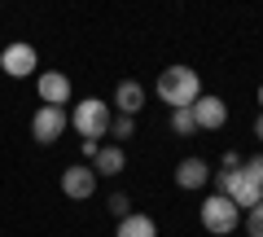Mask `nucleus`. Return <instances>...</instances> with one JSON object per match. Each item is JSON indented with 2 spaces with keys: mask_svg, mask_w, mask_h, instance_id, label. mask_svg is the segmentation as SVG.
Returning a JSON list of instances; mask_svg holds the SVG:
<instances>
[{
  "mask_svg": "<svg viewBox=\"0 0 263 237\" xmlns=\"http://www.w3.org/2000/svg\"><path fill=\"white\" fill-rule=\"evenodd\" d=\"M158 97L171 105V110H189V105L202 97V79H197V70H189V66H167L158 75Z\"/></svg>",
  "mask_w": 263,
  "mask_h": 237,
  "instance_id": "f257e3e1",
  "label": "nucleus"
},
{
  "mask_svg": "<svg viewBox=\"0 0 263 237\" xmlns=\"http://www.w3.org/2000/svg\"><path fill=\"white\" fill-rule=\"evenodd\" d=\"M70 123L79 127V136H84V141H101V136L110 132L114 114H110V105H105L101 97H84V101L75 105V114H70Z\"/></svg>",
  "mask_w": 263,
  "mask_h": 237,
  "instance_id": "f03ea898",
  "label": "nucleus"
},
{
  "mask_svg": "<svg viewBox=\"0 0 263 237\" xmlns=\"http://www.w3.org/2000/svg\"><path fill=\"white\" fill-rule=\"evenodd\" d=\"M237 224H241V211L233 207V202L224 198V193H215V198H202V228L215 237H228L237 233Z\"/></svg>",
  "mask_w": 263,
  "mask_h": 237,
  "instance_id": "7ed1b4c3",
  "label": "nucleus"
},
{
  "mask_svg": "<svg viewBox=\"0 0 263 237\" xmlns=\"http://www.w3.org/2000/svg\"><path fill=\"white\" fill-rule=\"evenodd\" d=\"M35 66H40V53L27 44V40H13V44H5V53H0V70L9 79H27V75H35Z\"/></svg>",
  "mask_w": 263,
  "mask_h": 237,
  "instance_id": "20e7f679",
  "label": "nucleus"
},
{
  "mask_svg": "<svg viewBox=\"0 0 263 237\" xmlns=\"http://www.w3.org/2000/svg\"><path fill=\"white\" fill-rule=\"evenodd\" d=\"M66 127H70V114H66L62 105H40L35 119H31V136H35L40 145H53Z\"/></svg>",
  "mask_w": 263,
  "mask_h": 237,
  "instance_id": "39448f33",
  "label": "nucleus"
},
{
  "mask_svg": "<svg viewBox=\"0 0 263 237\" xmlns=\"http://www.w3.org/2000/svg\"><path fill=\"white\" fill-rule=\"evenodd\" d=\"M193 123H197V132H219V127L228 123V105L219 101V97L202 93L193 101Z\"/></svg>",
  "mask_w": 263,
  "mask_h": 237,
  "instance_id": "423d86ee",
  "label": "nucleus"
},
{
  "mask_svg": "<svg viewBox=\"0 0 263 237\" xmlns=\"http://www.w3.org/2000/svg\"><path fill=\"white\" fill-rule=\"evenodd\" d=\"M92 189H97V171H92V167L75 162V167L62 171V193H66V198L84 202V198H92Z\"/></svg>",
  "mask_w": 263,
  "mask_h": 237,
  "instance_id": "0eeeda50",
  "label": "nucleus"
},
{
  "mask_svg": "<svg viewBox=\"0 0 263 237\" xmlns=\"http://www.w3.org/2000/svg\"><path fill=\"white\" fill-rule=\"evenodd\" d=\"M70 97V79L62 70H44L40 75V105H62Z\"/></svg>",
  "mask_w": 263,
  "mask_h": 237,
  "instance_id": "6e6552de",
  "label": "nucleus"
},
{
  "mask_svg": "<svg viewBox=\"0 0 263 237\" xmlns=\"http://www.w3.org/2000/svg\"><path fill=\"white\" fill-rule=\"evenodd\" d=\"M206 180H211L206 158H184V162L176 167V185H180V189H202Z\"/></svg>",
  "mask_w": 263,
  "mask_h": 237,
  "instance_id": "1a4fd4ad",
  "label": "nucleus"
},
{
  "mask_svg": "<svg viewBox=\"0 0 263 237\" xmlns=\"http://www.w3.org/2000/svg\"><path fill=\"white\" fill-rule=\"evenodd\" d=\"M114 105H119V110L132 119V114H136V110L145 105V88L136 84V79H123V84L114 88Z\"/></svg>",
  "mask_w": 263,
  "mask_h": 237,
  "instance_id": "9d476101",
  "label": "nucleus"
},
{
  "mask_svg": "<svg viewBox=\"0 0 263 237\" xmlns=\"http://www.w3.org/2000/svg\"><path fill=\"white\" fill-rule=\"evenodd\" d=\"M114 237H158V224H154L149 215H141V211H132L127 220H119Z\"/></svg>",
  "mask_w": 263,
  "mask_h": 237,
  "instance_id": "9b49d317",
  "label": "nucleus"
},
{
  "mask_svg": "<svg viewBox=\"0 0 263 237\" xmlns=\"http://www.w3.org/2000/svg\"><path fill=\"white\" fill-rule=\"evenodd\" d=\"M123 167H127V154H123L119 145H105V150L97 154V167L92 171H97V176H119Z\"/></svg>",
  "mask_w": 263,
  "mask_h": 237,
  "instance_id": "f8f14e48",
  "label": "nucleus"
},
{
  "mask_svg": "<svg viewBox=\"0 0 263 237\" xmlns=\"http://www.w3.org/2000/svg\"><path fill=\"white\" fill-rule=\"evenodd\" d=\"M171 132H176V136H193V132H197L193 105H189V110H171Z\"/></svg>",
  "mask_w": 263,
  "mask_h": 237,
  "instance_id": "ddd939ff",
  "label": "nucleus"
},
{
  "mask_svg": "<svg viewBox=\"0 0 263 237\" xmlns=\"http://www.w3.org/2000/svg\"><path fill=\"white\" fill-rule=\"evenodd\" d=\"M110 132H114V141H132L136 136V119H127V114H119L110 123Z\"/></svg>",
  "mask_w": 263,
  "mask_h": 237,
  "instance_id": "4468645a",
  "label": "nucleus"
},
{
  "mask_svg": "<svg viewBox=\"0 0 263 237\" xmlns=\"http://www.w3.org/2000/svg\"><path fill=\"white\" fill-rule=\"evenodd\" d=\"M241 176H246L250 185H259V189H263V154H254L250 162H241Z\"/></svg>",
  "mask_w": 263,
  "mask_h": 237,
  "instance_id": "2eb2a0df",
  "label": "nucleus"
},
{
  "mask_svg": "<svg viewBox=\"0 0 263 237\" xmlns=\"http://www.w3.org/2000/svg\"><path fill=\"white\" fill-rule=\"evenodd\" d=\"M105 207H110V215H119V220H127V215H132L127 193H110V202H105Z\"/></svg>",
  "mask_w": 263,
  "mask_h": 237,
  "instance_id": "dca6fc26",
  "label": "nucleus"
},
{
  "mask_svg": "<svg viewBox=\"0 0 263 237\" xmlns=\"http://www.w3.org/2000/svg\"><path fill=\"white\" fill-rule=\"evenodd\" d=\"M246 233L263 237V202H259V207H250V215H246Z\"/></svg>",
  "mask_w": 263,
  "mask_h": 237,
  "instance_id": "f3484780",
  "label": "nucleus"
},
{
  "mask_svg": "<svg viewBox=\"0 0 263 237\" xmlns=\"http://www.w3.org/2000/svg\"><path fill=\"white\" fill-rule=\"evenodd\" d=\"M79 150H84V158H97V154H101V141H84Z\"/></svg>",
  "mask_w": 263,
  "mask_h": 237,
  "instance_id": "a211bd4d",
  "label": "nucleus"
},
{
  "mask_svg": "<svg viewBox=\"0 0 263 237\" xmlns=\"http://www.w3.org/2000/svg\"><path fill=\"white\" fill-rule=\"evenodd\" d=\"M254 136H259V141H263V114H259V119H254Z\"/></svg>",
  "mask_w": 263,
  "mask_h": 237,
  "instance_id": "6ab92c4d",
  "label": "nucleus"
},
{
  "mask_svg": "<svg viewBox=\"0 0 263 237\" xmlns=\"http://www.w3.org/2000/svg\"><path fill=\"white\" fill-rule=\"evenodd\" d=\"M259 105H263V84H259Z\"/></svg>",
  "mask_w": 263,
  "mask_h": 237,
  "instance_id": "aec40b11",
  "label": "nucleus"
}]
</instances>
